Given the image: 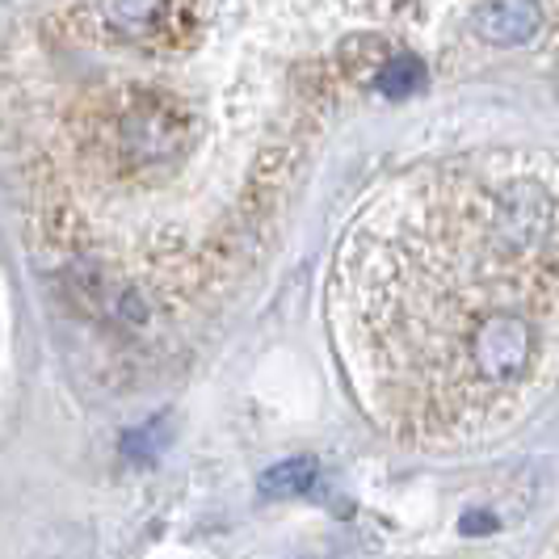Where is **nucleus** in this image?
Masks as SVG:
<instances>
[{
	"instance_id": "f257e3e1",
	"label": "nucleus",
	"mask_w": 559,
	"mask_h": 559,
	"mask_svg": "<svg viewBox=\"0 0 559 559\" xmlns=\"http://www.w3.org/2000/svg\"><path fill=\"white\" fill-rule=\"evenodd\" d=\"M556 190L526 160L438 165L354 224L336 261V336L354 388L400 433L501 425L556 316Z\"/></svg>"
},
{
	"instance_id": "f03ea898",
	"label": "nucleus",
	"mask_w": 559,
	"mask_h": 559,
	"mask_svg": "<svg viewBox=\"0 0 559 559\" xmlns=\"http://www.w3.org/2000/svg\"><path fill=\"white\" fill-rule=\"evenodd\" d=\"M122 152L135 168L177 165L190 143H194V122L168 97H140L131 110L122 114Z\"/></svg>"
},
{
	"instance_id": "7ed1b4c3",
	"label": "nucleus",
	"mask_w": 559,
	"mask_h": 559,
	"mask_svg": "<svg viewBox=\"0 0 559 559\" xmlns=\"http://www.w3.org/2000/svg\"><path fill=\"white\" fill-rule=\"evenodd\" d=\"M472 26L492 47H526L543 34V4L538 0H479Z\"/></svg>"
},
{
	"instance_id": "20e7f679",
	"label": "nucleus",
	"mask_w": 559,
	"mask_h": 559,
	"mask_svg": "<svg viewBox=\"0 0 559 559\" xmlns=\"http://www.w3.org/2000/svg\"><path fill=\"white\" fill-rule=\"evenodd\" d=\"M320 479V463L311 454H299V459H286V463H274L265 476H261V497H274V501H286V497H308Z\"/></svg>"
},
{
	"instance_id": "39448f33",
	"label": "nucleus",
	"mask_w": 559,
	"mask_h": 559,
	"mask_svg": "<svg viewBox=\"0 0 559 559\" xmlns=\"http://www.w3.org/2000/svg\"><path fill=\"white\" fill-rule=\"evenodd\" d=\"M168 0H102V17L106 26L118 29V34H131V38H143L160 26Z\"/></svg>"
},
{
	"instance_id": "423d86ee",
	"label": "nucleus",
	"mask_w": 559,
	"mask_h": 559,
	"mask_svg": "<svg viewBox=\"0 0 559 559\" xmlns=\"http://www.w3.org/2000/svg\"><path fill=\"white\" fill-rule=\"evenodd\" d=\"M425 84H429V72H425V63L413 56H388L374 68V88H379L383 97H392V102L417 97Z\"/></svg>"
},
{
	"instance_id": "0eeeda50",
	"label": "nucleus",
	"mask_w": 559,
	"mask_h": 559,
	"mask_svg": "<svg viewBox=\"0 0 559 559\" xmlns=\"http://www.w3.org/2000/svg\"><path fill=\"white\" fill-rule=\"evenodd\" d=\"M497 513H484V509H472V513H463V522H459V531L467 534V538H484V534H497Z\"/></svg>"
}]
</instances>
